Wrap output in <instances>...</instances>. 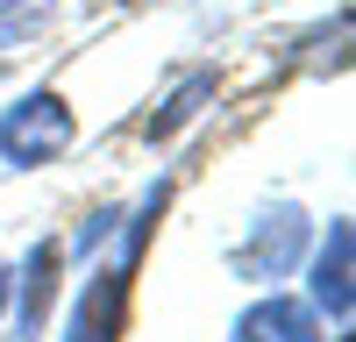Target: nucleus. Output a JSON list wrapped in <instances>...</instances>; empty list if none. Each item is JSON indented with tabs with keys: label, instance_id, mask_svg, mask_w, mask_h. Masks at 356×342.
<instances>
[{
	"label": "nucleus",
	"instance_id": "6e6552de",
	"mask_svg": "<svg viewBox=\"0 0 356 342\" xmlns=\"http://www.w3.org/2000/svg\"><path fill=\"white\" fill-rule=\"evenodd\" d=\"M57 15V0H0V50H15L29 36H43Z\"/></svg>",
	"mask_w": 356,
	"mask_h": 342
},
{
	"label": "nucleus",
	"instance_id": "423d86ee",
	"mask_svg": "<svg viewBox=\"0 0 356 342\" xmlns=\"http://www.w3.org/2000/svg\"><path fill=\"white\" fill-rule=\"evenodd\" d=\"M57 264H65V250H57V243H36V250H29V264L15 271V285H22L15 342H36V335H43V314H50V300H57Z\"/></svg>",
	"mask_w": 356,
	"mask_h": 342
},
{
	"label": "nucleus",
	"instance_id": "7ed1b4c3",
	"mask_svg": "<svg viewBox=\"0 0 356 342\" xmlns=\"http://www.w3.org/2000/svg\"><path fill=\"white\" fill-rule=\"evenodd\" d=\"M129 256L122 264H100L93 278H86V293L72 307V321H65V342H122L129 328Z\"/></svg>",
	"mask_w": 356,
	"mask_h": 342
},
{
	"label": "nucleus",
	"instance_id": "9d476101",
	"mask_svg": "<svg viewBox=\"0 0 356 342\" xmlns=\"http://www.w3.org/2000/svg\"><path fill=\"white\" fill-rule=\"evenodd\" d=\"M8 300H15V271L0 264V314H8Z\"/></svg>",
	"mask_w": 356,
	"mask_h": 342
},
{
	"label": "nucleus",
	"instance_id": "1a4fd4ad",
	"mask_svg": "<svg viewBox=\"0 0 356 342\" xmlns=\"http://www.w3.org/2000/svg\"><path fill=\"white\" fill-rule=\"evenodd\" d=\"M114 228H122V207H100V214H86V228H79V250H100Z\"/></svg>",
	"mask_w": 356,
	"mask_h": 342
},
{
	"label": "nucleus",
	"instance_id": "0eeeda50",
	"mask_svg": "<svg viewBox=\"0 0 356 342\" xmlns=\"http://www.w3.org/2000/svg\"><path fill=\"white\" fill-rule=\"evenodd\" d=\"M214 93H221V72H207V65H200V72H186V79H178L171 93L157 100V114L143 122V142H150V150H157V142H171L186 122H200V107L214 100Z\"/></svg>",
	"mask_w": 356,
	"mask_h": 342
},
{
	"label": "nucleus",
	"instance_id": "f03ea898",
	"mask_svg": "<svg viewBox=\"0 0 356 342\" xmlns=\"http://www.w3.org/2000/svg\"><path fill=\"white\" fill-rule=\"evenodd\" d=\"M300 256H307V214L292 207V200H278V207H264V214L250 221V236L235 243L228 271H235V278H285Z\"/></svg>",
	"mask_w": 356,
	"mask_h": 342
},
{
	"label": "nucleus",
	"instance_id": "20e7f679",
	"mask_svg": "<svg viewBox=\"0 0 356 342\" xmlns=\"http://www.w3.org/2000/svg\"><path fill=\"white\" fill-rule=\"evenodd\" d=\"M314 314H328V321H349V307H356V228L349 214L328 221V243L314 250Z\"/></svg>",
	"mask_w": 356,
	"mask_h": 342
},
{
	"label": "nucleus",
	"instance_id": "f257e3e1",
	"mask_svg": "<svg viewBox=\"0 0 356 342\" xmlns=\"http://www.w3.org/2000/svg\"><path fill=\"white\" fill-rule=\"evenodd\" d=\"M79 142V122L57 86H36V93H22L8 114H0V164L8 171H29V164H50L65 157Z\"/></svg>",
	"mask_w": 356,
	"mask_h": 342
},
{
	"label": "nucleus",
	"instance_id": "39448f33",
	"mask_svg": "<svg viewBox=\"0 0 356 342\" xmlns=\"http://www.w3.org/2000/svg\"><path fill=\"white\" fill-rule=\"evenodd\" d=\"M228 342H321V314L307 300H292V293H264L257 307L235 314Z\"/></svg>",
	"mask_w": 356,
	"mask_h": 342
}]
</instances>
